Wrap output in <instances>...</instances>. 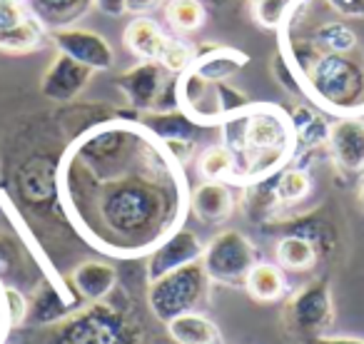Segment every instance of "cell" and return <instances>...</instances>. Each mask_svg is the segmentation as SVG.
Here are the masks:
<instances>
[{
  "label": "cell",
  "instance_id": "7402d4cb",
  "mask_svg": "<svg viewBox=\"0 0 364 344\" xmlns=\"http://www.w3.org/2000/svg\"><path fill=\"white\" fill-rule=\"evenodd\" d=\"M357 48V33L349 26L339 21L322 23L312 31L307 38V50L312 53H334V55H344V53H354Z\"/></svg>",
  "mask_w": 364,
  "mask_h": 344
},
{
  "label": "cell",
  "instance_id": "ba28073f",
  "mask_svg": "<svg viewBox=\"0 0 364 344\" xmlns=\"http://www.w3.org/2000/svg\"><path fill=\"white\" fill-rule=\"evenodd\" d=\"M284 324L289 332L304 334V337H319L332 327L334 319V304H332V289L324 279L304 284L302 289L292 294L284 304L282 314Z\"/></svg>",
  "mask_w": 364,
  "mask_h": 344
},
{
  "label": "cell",
  "instance_id": "2e32d148",
  "mask_svg": "<svg viewBox=\"0 0 364 344\" xmlns=\"http://www.w3.org/2000/svg\"><path fill=\"white\" fill-rule=\"evenodd\" d=\"M190 208L198 215V220L210 225L225 222L232 215L235 200L225 183H203L190 198Z\"/></svg>",
  "mask_w": 364,
  "mask_h": 344
},
{
  "label": "cell",
  "instance_id": "484cf974",
  "mask_svg": "<svg viewBox=\"0 0 364 344\" xmlns=\"http://www.w3.org/2000/svg\"><path fill=\"white\" fill-rule=\"evenodd\" d=\"M277 262L282 264L284 269H292V272H307V269L314 267L319 257V249L314 247V242L304 237H297V235H284L277 242Z\"/></svg>",
  "mask_w": 364,
  "mask_h": 344
},
{
  "label": "cell",
  "instance_id": "e575fe53",
  "mask_svg": "<svg viewBox=\"0 0 364 344\" xmlns=\"http://www.w3.org/2000/svg\"><path fill=\"white\" fill-rule=\"evenodd\" d=\"M0 3H8V0H0ZM13 3H26V0H13Z\"/></svg>",
  "mask_w": 364,
  "mask_h": 344
},
{
  "label": "cell",
  "instance_id": "5bb4252c",
  "mask_svg": "<svg viewBox=\"0 0 364 344\" xmlns=\"http://www.w3.org/2000/svg\"><path fill=\"white\" fill-rule=\"evenodd\" d=\"M247 65V55L235 48L223 45H203L195 50V58L185 72L205 82H225Z\"/></svg>",
  "mask_w": 364,
  "mask_h": 344
},
{
  "label": "cell",
  "instance_id": "d6a6232c",
  "mask_svg": "<svg viewBox=\"0 0 364 344\" xmlns=\"http://www.w3.org/2000/svg\"><path fill=\"white\" fill-rule=\"evenodd\" d=\"M203 6H228L230 0H200Z\"/></svg>",
  "mask_w": 364,
  "mask_h": 344
},
{
  "label": "cell",
  "instance_id": "1f68e13d",
  "mask_svg": "<svg viewBox=\"0 0 364 344\" xmlns=\"http://www.w3.org/2000/svg\"><path fill=\"white\" fill-rule=\"evenodd\" d=\"M6 324H11V314H8L6 297H3V294H0V334L6 332Z\"/></svg>",
  "mask_w": 364,
  "mask_h": 344
},
{
  "label": "cell",
  "instance_id": "8fae6325",
  "mask_svg": "<svg viewBox=\"0 0 364 344\" xmlns=\"http://www.w3.org/2000/svg\"><path fill=\"white\" fill-rule=\"evenodd\" d=\"M205 252V244L193 230H175L170 237H165L155 249H152L150 259H147V279L165 277V274L175 272L180 267H188L193 262H200Z\"/></svg>",
  "mask_w": 364,
  "mask_h": 344
},
{
  "label": "cell",
  "instance_id": "9a60e30c",
  "mask_svg": "<svg viewBox=\"0 0 364 344\" xmlns=\"http://www.w3.org/2000/svg\"><path fill=\"white\" fill-rule=\"evenodd\" d=\"M26 6L41 21V26L53 33L75 26L92 8V0H26Z\"/></svg>",
  "mask_w": 364,
  "mask_h": 344
},
{
  "label": "cell",
  "instance_id": "83f0119b",
  "mask_svg": "<svg viewBox=\"0 0 364 344\" xmlns=\"http://www.w3.org/2000/svg\"><path fill=\"white\" fill-rule=\"evenodd\" d=\"M3 297H6V304H8V314H11V324H21L23 317H26V297H23L18 289L13 287H6L3 289Z\"/></svg>",
  "mask_w": 364,
  "mask_h": 344
},
{
  "label": "cell",
  "instance_id": "9c48e42d",
  "mask_svg": "<svg viewBox=\"0 0 364 344\" xmlns=\"http://www.w3.org/2000/svg\"><path fill=\"white\" fill-rule=\"evenodd\" d=\"M46 45V28L26 3H0V50L33 53Z\"/></svg>",
  "mask_w": 364,
  "mask_h": 344
},
{
  "label": "cell",
  "instance_id": "4316f807",
  "mask_svg": "<svg viewBox=\"0 0 364 344\" xmlns=\"http://www.w3.org/2000/svg\"><path fill=\"white\" fill-rule=\"evenodd\" d=\"M299 0H250V13L264 31H282Z\"/></svg>",
  "mask_w": 364,
  "mask_h": 344
},
{
  "label": "cell",
  "instance_id": "5b68a950",
  "mask_svg": "<svg viewBox=\"0 0 364 344\" xmlns=\"http://www.w3.org/2000/svg\"><path fill=\"white\" fill-rule=\"evenodd\" d=\"M117 87L135 110L167 112L177 107V77L155 60H142L117 77Z\"/></svg>",
  "mask_w": 364,
  "mask_h": 344
},
{
  "label": "cell",
  "instance_id": "8992f818",
  "mask_svg": "<svg viewBox=\"0 0 364 344\" xmlns=\"http://www.w3.org/2000/svg\"><path fill=\"white\" fill-rule=\"evenodd\" d=\"M203 267L210 282L240 287L247 279L250 269L257 264V249L255 244L237 230H223L215 235L203 252Z\"/></svg>",
  "mask_w": 364,
  "mask_h": 344
},
{
  "label": "cell",
  "instance_id": "cb8c5ba5",
  "mask_svg": "<svg viewBox=\"0 0 364 344\" xmlns=\"http://www.w3.org/2000/svg\"><path fill=\"white\" fill-rule=\"evenodd\" d=\"M165 21L177 36H193L208 21V11L200 0H167Z\"/></svg>",
  "mask_w": 364,
  "mask_h": 344
},
{
  "label": "cell",
  "instance_id": "44dd1931",
  "mask_svg": "<svg viewBox=\"0 0 364 344\" xmlns=\"http://www.w3.org/2000/svg\"><path fill=\"white\" fill-rule=\"evenodd\" d=\"M245 289L252 299L257 302H279L287 292V282H284V274L279 267L267 262H257L250 269L247 279H245Z\"/></svg>",
  "mask_w": 364,
  "mask_h": 344
},
{
  "label": "cell",
  "instance_id": "603a6c76",
  "mask_svg": "<svg viewBox=\"0 0 364 344\" xmlns=\"http://www.w3.org/2000/svg\"><path fill=\"white\" fill-rule=\"evenodd\" d=\"M198 172L205 183H235L237 157L228 145H210L198 157Z\"/></svg>",
  "mask_w": 364,
  "mask_h": 344
},
{
  "label": "cell",
  "instance_id": "f1b7e54d",
  "mask_svg": "<svg viewBox=\"0 0 364 344\" xmlns=\"http://www.w3.org/2000/svg\"><path fill=\"white\" fill-rule=\"evenodd\" d=\"M162 3H165V0H125V13L140 18V16H147V13L157 11Z\"/></svg>",
  "mask_w": 364,
  "mask_h": 344
},
{
  "label": "cell",
  "instance_id": "836d02e7",
  "mask_svg": "<svg viewBox=\"0 0 364 344\" xmlns=\"http://www.w3.org/2000/svg\"><path fill=\"white\" fill-rule=\"evenodd\" d=\"M359 203H362V208H364V180H362V188H359Z\"/></svg>",
  "mask_w": 364,
  "mask_h": 344
},
{
  "label": "cell",
  "instance_id": "30bf717a",
  "mask_svg": "<svg viewBox=\"0 0 364 344\" xmlns=\"http://www.w3.org/2000/svg\"><path fill=\"white\" fill-rule=\"evenodd\" d=\"M50 38L55 43L58 53L73 58L75 63L90 68V70H110L112 63H115L112 45L95 31L63 28V31H53Z\"/></svg>",
  "mask_w": 364,
  "mask_h": 344
},
{
  "label": "cell",
  "instance_id": "52a82bcc",
  "mask_svg": "<svg viewBox=\"0 0 364 344\" xmlns=\"http://www.w3.org/2000/svg\"><path fill=\"white\" fill-rule=\"evenodd\" d=\"M122 41H125V45L130 48L137 58L160 63V65H165L167 70L177 72V75L188 70L195 58V50L188 43L165 36L162 28L145 16L132 18V21L127 23Z\"/></svg>",
  "mask_w": 364,
  "mask_h": 344
},
{
  "label": "cell",
  "instance_id": "d6986e66",
  "mask_svg": "<svg viewBox=\"0 0 364 344\" xmlns=\"http://www.w3.org/2000/svg\"><path fill=\"white\" fill-rule=\"evenodd\" d=\"M142 125L145 130H150L155 137H160L162 142L172 140H190L195 142L200 125L190 115H185L182 110H167V112H145L142 115Z\"/></svg>",
  "mask_w": 364,
  "mask_h": 344
},
{
  "label": "cell",
  "instance_id": "7c38bea8",
  "mask_svg": "<svg viewBox=\"0 0 364 344\" xmlns=\"http://www.w3.org/2000/svg\"><path fill=\"white\" fill-rule=\"evenodd\" d=\"M329 152L342 172L362 175L364 172V117L347 115L329 125Z\"/></svg>",
  "mask_w": 364,
  "mask_h": 344
},
{
  "label": "cell",
  "instance_id": "4fadbf2b",
  "mask_svg": "<svg viewBox=\"0 0 364 344\" xmlns=\"http://www.w3.org/2000/svg\"><path fill=\"white\" fill-rule=\"evenodd\" d=\"M90 75H92L90 68L80 65L73 58L58 53V58L48 65L46 75H43L41 90L53 102H70L87 87Z\"/></svg>",
  "mask_w": 364,
  "mask_h": 344
},
{
  "label": "cell",
  "instance_id": "e0dca14e",
  "mask_svg": "<svg viewBox=\"0 0 364 344\" xmlns=\"http://www.w3.org/2000/svg\"><path fill=\"white\" fill-rule=\"evenodd\" d=\"M167 334L177 344H225L223 332L218 324L203 312H185L177 314L167 322Z\"/></svg>",
  "mask_w": 364,
  "mask_h": 344
},
{
  "label": "cell",
  "instance_id": "277c9868",
  "mask_svg": "<svg viewBox=\"0 0 364 344\" xmlns=\"http://www.w3.org/2000/svg\"><path fill=\"white\" fill-rule=\"evenodd\" d=\"M210 292V277L205 272L203 262H193L188 267H180L165 277L150 282L147 292V304L152 314L160 322H170L177 314L195 312V307L208 299Z\"/></svg>",
  "mask_w": 364,
  "mask_h": 344
},
{
  "label": "cell",
  "instance_id": "7a4b0ae2",
  "mask_svg": "<svg viewBox=\"0 0 364 344\" xmlns=\"http://www.w3.org/2000/svg\"><path fill=\"white\" fill-rule=\"evenodd\" d=\"M302 87L319 107L342 117L364 112V63L352 53H312L302 48V58L287 60Z\"/></svg>",
  "mask_w": 364,
  "mask_h": 344
},
{
  "label": "cell",
  "instance_id": "ac0fdd59",
  "mask_svg": "<svg viewBox=\"0 0 364 344\" xmlns=\"http://www.w3.org/2000/svg\"><path fill=\"white\" fill-rule=\"evenodd\" d=\"M294 132V150L297 152H309L314 147L324 145L329 137V122L319 115L314 107L309 105H297L289 115Z\"/></svg>",
  "mask_w": 364,
  "mask_h": 344
},
{
  "label": "cell",
  "instance_id": "4dcf8cb0",
  "mask_svg": "<svg viewBox=\"0 0 364 344\" xmlns=\"http://www.w3.org/2000/svg\"><path fill=\"white\" fill-rule=\"evenodd\" d=\"M309 344H364V339L359 337H329V334H319V337H312Z\"/></svg>",
  "mask_w": 364,
  "mask_h": 344
},
{
  "label": "cell",
  "instance_id": "ffe728a7",
  "mask_svg": "<svg viewBox=\"0 0 364 344\" xmlns=\"http://www.w3.org/2000/svg\"><path fill=\"white\" fill-rule=\"evenodd\" d=\"M115 279H117V272L112 264H105V262H82L73 269V284L75 289L82 294L85 299L90 302H97V299L107 297L115 287Z\"/></svg>",
  "mask_w": 364,
  "mask_h": 344
},
{
  "label": "cell",
  "instance_id": "d4e9b609",
  "mask_svg": "<svg viewBox=\"0 0 364 344\" xmlns=\"http://www.w3.org/2000/svg\"><path fill=\"white\" fill-rule=\"evenodd\" d=\"M312 193V178L304 167H287V170L277 172L272 183V200L277 205H294L302 203L307 195Z\"/></svg>",
  "mask_w": 364,
  "mask_h": 344
},
{
  "label": "cell",
  "instance_id": "3957f363",
  "mask_svg": "<svg viewBox=\"0 0 364 344\" xmlns=\"http://www.w3.org/2000/svg\"><path fill=\"white\" fill-rule=\"evenodd\" d=\"M160 215V200L157 193L140 183L115 185L102 195L100 217L110 232L117 237H145Z\"/></svg>",
  "mask_w": 364,
  "mask_h": 344
},
{
  "label": "cell",
  "instance_id": "f546056e",
  "mask_svg": "<svg viewBox=\"0 0 364 344\" xmlns=\"http://www.w3.org/2000/svg\"><path fill=\"white\" fill-rule=\"evenodd\" d=\"M92 6L107 18H120L125 13V0H92Z\"/></svg>",
  "mask_w": 364,
  "mask_h": 344
},
{
  "label": "cell",
  "instance_id": "6da1fadb",
  "mask_svg": "<svg viewBox=\"0 0 364 344\" xmlns=\"http://www.w3.org/2000/svg\"><path fill=\"white\" fill-rule=\"evenodd\" d=\"M225 145L237 157L235 183H257L292 155V122L274 105H247L223 122Z\"/></svg>",
  "mask_w": 364,
  "mask_h": 344
}]
</instances>
